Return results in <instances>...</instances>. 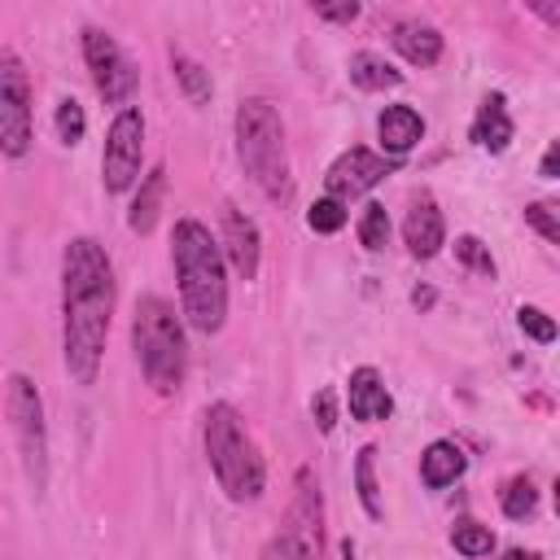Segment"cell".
<instances>
[{
    "mask_svg": "<svg viewBox=\"0 0 560 560\" xmlns=\"http://www.w3.org/2000/svg\"><path fill=\"white\" fill-rule=\"evenodd\" d=\"M114 262L96 236H74L61 249V363L74 385H96L109 319H114Z\"/></svg>",
    "mask_w": 560,
    "mask_h": 560,
    "instance_id": "6da1fadb",
    "label": "cell"
},
{
    "mask_svg": "<svg viewBox=\"0 0 560 560\" xmlns=\"http://www.w3.org/2000/svg\"><path fill=\"white\" fill-rule=\"evenodd\" d=\"M171 267L179 284V315L201 337H214L228 324V262L219 236L201 219H175L171 228Z\"/></svg>",
    "mask_w": 560,
    "mask_h": 560,
    "instance_id": "7a4b0ae2",
    "label": "cell"
},
{
    "mask_svg": "<svg viewBox=\"0 0 560 560\" xmlns=\"http://www.w3.org/2000/svg\"><path fill=\"white\" fill-rule=\"evenodd\" d=\"M201 446H206V464H210L219 490L232 503H258L262 499L267 459H262L258 442L249 438V429L232 402H210L201 411Z\"/></svg>",
    "mask_w": 560,
    "mask_h": 560,
    "instance_id": "3957f363",
    "label": "cell"
},
{
    "mask_svg": "<svg viewBox=\"0 0 560 560\" xmlns=\"http://www.w3.org/2000/svg\"><path fill=\"white\" fill-rule=\"evenodd\" d=\"M131 350H136V363H140L144 381L153 385V394H162V398L179 394V385L188 376V332H184V315H175V306L162 293L136 298Z\"/></svg>",
    "mask_w": 560,
    "mask_h": 560,
    "instance_id": "277c9868",
    "label": "cell"
},
{
    "mask_svg": "<svg viewBox=\"0 0 560 560\" xmlns=\"http://www.w3.org/2000/svg\"><path fill=\"white\" fill-rule=\"evenodd\" d=\"M236 158H241L245 175L262 188V197L289 201L293 175H289L284 122H280V109L267 96H245L236 105Z\"/></svg>",
    "mask_w": 560,
    "mask_h": 560,
    "instance_id": "5b68a950",
    "label": "cell"
},
{
    "mask_svg": "<svg viewBox=\"0 0 560 560\" xmlns=\"http://www.w3.org/2000/svg\"><path fill=\"white\" fill-rule=\"evenodd\" d=\"M4 416H9L13 438H18L26 486L35 494H44V486H48V420H44L39 385L26 372H9V381H4Z\"/></svg>",
    "mask_w": 560,
    "mask_h": 560,
    "instance_id": "8992f818",
    "label": "cell"
},
{
    "mask_svg": "<svg viewBox=\"0 0 560 560\" xmlns=\"http://www.w3.org/2000/svg\"><path fill=\"white\" fill-rule=\"evenodd\" d=\"M35 144V109H31V79L13 48H0V153L26 158Z\"/></svg>",
    "mask_w": 560,
    "mask_h": 560,
    "instance_id": "52a82bcc",
    "label": "cell"
},
{
    "mask_svg": "<svg viewBox=\"0 0 560 560\" xmlns=\"http://www.w3.org/2000/svg\"><path fill=\"white\" fill-rule=\"evenodd\" d=\"M140 166H144V114L140 105H122L105 131V149H101V184L105 192H131L140 184Z\"/></svg>",
    "mask_w": 560,
    "mask_h": 560,
    "instance_id": "ba28073f",
    "label": "cell"
},
{
    "mask_svg": "<svg viewBox=\"0 0 560 560\" xmlns=\"http://www.w3.org/2000/svg\"><path fill=\"white\" fill-rule=\"evenodd\" d=\"M83 61H88L92 88L105 105H114V109L131 105L140 74H136V61L122 52V44L105 26H83Z\"/></svg>",
    "mask_w": 560,
    "mask_h": 560,
    "instance_id": "9c48e42d",
    "label": "cell"
},
{
    "mask_svg": "<svg viewBox=\"0 0 560 560\" xmlns=\"http://www.w3.org/2000/svg\"><path fill=\"white\" fill-rule=\"evenodd\" d=\"M394 171V162L389 158H381V153H372V149H363V144H350L332 166H328V175H324V188H328V197L332 201H350V197H363L368 188H376L385 175Z\"/></svg>",
    "mask_w": 560,
    "mask_h": 560,
    "instance_id": "30bf717a",
    "label": "cell"
},
{
    "mask_svg": "<svg viewBox=\"0 0 560 560\" xmlns=\"http://www.w3.org/2000/svg\"><path fill=\"white\" fill-rule=\"evenodd\" d=\"M219 249H223V262L241 276V280H254L258 267H262V232L258 223L241 210V206H223V232H219Z\"/></svg>",
    "mask_w": 560,
    "mask_h": 560,
    "instance_id": "8fae6325",
    "label": "cell"
},
{
    "mask_svg": "<svg viewBox=\"0 0 560 560\" xmlns=\"http://www.w3.org/2000/svg\"><path fill=\"white\" fill-rule=\"evenodd\" d=\"M346 407H350L354 420H368V424L394 416V398H389V389H385V381H381V372L372 363H363V368L350 372V381H346Z\"/></svg>",
    "mask_w": 560,
    "mask_h": 560,
    "instance_id": "7c38bea8",
    "label": "cell"
},
{
    "mask_svg": "<svg viewBox=\"0 0 560 560\" xmlns=\"http://www.w3.org/2000/svg\"><path fill=\"white\" fill-rule=\"evenodd\" d=\"M402 241H407L411 258H433L446 245V223H442V210L433 206V197L411 201V210L402 219Z\"/></svg>",
    "mask_w": 560,
    "mask_h": 560,
    "instance_id": "4fadbf2b",
    "label": "cell"
},
{
    "mask_svg": "<svg viewBox=\"0 0 560 560\" xmlns=\"http://www.w3.org/2000/svg\"><path fill=\"white\" fill-rule=\"evenodd\" d=\"M376 140H381V149L389 158H402V153H411L424 140V118L411 105H402V101L398 105H385L381 118H376Z\"/></svg>",
    "mask_w": 560,
    "mask_h": 560,
    "instance_id": "5bb4252c",
    "label": "cell"
},
{
    "mask_svg": "<svg viewBox=\"0 0 560 560\" xmlns=\"http://www.w3.org/2000/svg\"><path fill=\"white\" fill-rule=\"evenodd\" d=\"M389 44H394V48L402 52V61H411V66H438V57H442V31L429 26V22H420V18L394 22Z\"/></svg>",
    "mask_w": 560,
    "mask_h": 560,
    "instance_id": "9a60e30c",
    "label": "cell"
},
{
    "mask_svg": "<svg viewBox=\"0 0 560 560\" xmlns=\"http://www.w3.org/2000/svg\"><path fill=\"white\" fill-rule=\"evenodd\" d=\"M464 468H468V455H464V446L451 442V438H433V442L424 446V455H420V481H424L429 490L455 486V481L464 477Z\"/></svg>",
    "mask_w": 560,
    "mask_h": 560,
    "instance_id": "2e32d148",
    "label": "cell"
},
{
    "mask_svg": "<svg viewBox=\"0 0 560 560\" xmlns=\"http://www.w3.org/2000/svg\"><path fill=\"white\" fill-rule=\"evenodd\" d=\"M162 197H166V166H153L149 175H140V188H136L131 210H127V228H131L136 236H149V232L158 228Z\"/></svg>",
    "mask_w": 560,
    "mask_h": 560,
    "instance_id": "e0dca14e",
    "label": "cell"
},
{
    "mask_svg": "<svg viewBox=\"0 0 560 560\" xmlns=\"http://www.w3.org/2000/svg\"><path fill=\"white\" fill-rule=\"evenodd\" d=\"M472 140L490 153H503L512 144V114H508V101L499 92H490L481 105H477V118H472Z\"/></svg>",
    "mask_w": 560,
    "mask_h": 560,
    "instance_id": "ac0fdd59",
    "label": "cell"
},
{
    "mask_svg": "<svg viewBox=\"0 0 560 560\" xmlns=\"http://www.w3.org/2000/svg\"><path fill=\"white\" fill-rule=\"evenodd\" d=\"M350 83L363 88V92H385V88H398L402 83V70H394L381 52H354L350 57Z\"/></svg>",
    "mask_w": 560,
    "mask_h": 560,
    "instance_id": "d6986e66",
    "label": "cell"
},
{
    "mask_svg": "<svg viewBox=\"0 0 560 560\" xmlns=\"http://www.w3.org/2000/svg\"><path fill=\"white\" fill-rule=\"evenodd\" d=\"M171 70H175V83L184 88V96L192 105H206L210 101V70L197 57H188L184 48H171Z\"/></svg>",
    "mask_w": 560,
    "mask_h": 560,
    "instance_id": "ffe728a7",
    "label": "cell"
},
{
    "mask_svg": "<svg viewBox=\"0 0 560 560\" xmlns=\"http://www.w3.org/2000/svg\"><path fill=\"white\" fill-rule=\"evenodd\" d=\"M354 490H359L363 512H368L372 521H381V516H385V508H381V486H376V446H372V442H368V446L359 451V459H354Z\"/></svg>",
    "mask_w": 560,
    "mask_h": 560,
    "instance_id": "44dd1931",
    "label": "cell"
},
{
    "mask_svg": "<svg viewBox=\"0 0 560 560\" xmlns=\"http://www.w3.org/2000/svg\"><path fill=\"white\" fill-rule=\"evenodd\" d=\"M262 560H324V547H315L306 534H298L293 525H284L280 534L267 538Z\"/></svg>",
    "mask_w": 560,
    "mask_h": 560,
    "instance_id": "7402d4cb",
    "label": "cell"
},
{
    "mask_svg": "<svg viewBox=\"0 0 560 560\" xmlns=\"http://www.w3.org/2000/svg\"><path fill=\"white\" fill-rule=\"evenodd\" d=\"M451 547H455L459 556H468V560H481V556L494 551V534H490V525H481V521H472V516H459V521L451 525Z\"/></svg>",
    "mask_w": 560,
    "mask_h": 560,
    "instance_id": "603a6c76",
    "label": "cell"
},
{
    "mask_svg": "<svg viewBox=\"0 0 560 560\" xmlns=\"http://www.w3.org/2000/svg\"><path fill=\"white\" fill-rule=\"evenodd\" d=\"M499 503H503V516L525 521V516H534V508H538V486H534L529 477H512V481L503 486Z\"/></svg>",
    "mask_w": 560,
    "mask_h": 560,
    "instance_id": "cb8c5ba5",
    "label": "cell"
},
{
    "mask_svg": "<svg viewBox=\"0 0 560 560\" xmlns=\"http://www.w3.org/2000/svg\"><path fill=\"white\" fill-rule=\"evenodd\" d=\"M52 127H57V140H61V144H79L83 131H88V114H83V105H79L74 96H66V101L57 105Z\"/></svg>",
    "mask_w": 560,
    "mask_h": 560,
    "instance_id": "d4e9b609",
    "label": "cell"
},
{
    "mask_svg": "<svg viewBox=\"0 0 560 560\" xmlns=\"http://www.w3.org/2000/svg\"><path fill=\"white\" fill-rule=\"evenodd\" d=\"M385 241H389V214H385V206H363V214H359V245L363 249H385Z\"/></svg>",
    "mask_w": 560,
    "mask_h": 560,
    "instance_id": "484cf974",
    "label": "cell"
},
{
    "mask_svg": "<svg viewBox=\"0 0 560 560\" xmlns=\"http://www.w3.org/2000/svg\"><path fill=\"white\" fill-rule=\"evenodd\" d=\"M455 258H459L468 271L494 280V258H490V245H481V236H459V241H455Z\"/></svg>",
    "mask_w": 560,
    "mask_h": 560,
    "instance_id": "4316f807",
    "label": "cell"
},
{
    "mask_svg": "<svg viewBox=\"0 0 560 560\" xmlns=\"http://www.w3.org/2000/svg\"><path fill=\"white\" fill-rule=\"evenodd\" d=\"M306 228H311V232H341V228H346V206L332 201V197H319V201L306 210Z\"/></svg>",
    "mask_w": 560,
    "mask_h": 560,
    "instance_id": "83f0119b",
    "label": "cell"
},
{
    "mask_svg": "<svg viewBox=\"0 0 560 560\" xmlns=\"http://www.w3.org/2000/svg\"><path fill=\"white\" fill-rule=\"evenodd\" d=\"M516 324H521V332L534 337L538 346H551V341H556V319H551L542 306H521V311H516Z\"/></svg>",
    "mask_w": 560,
    "mask_h": 560,
    "instance_id": "f1b7e54d",
    "label": "cell"
},
{
    "mask_svg": "<svg viewBox=\"0 0 560 560\" xmlns=\"http://www.w3.org/2000/svg\"><path fill=\"white\" fill-rule=\"evenodd\" d=\"M525 223H529L542 241H551V245L560 241V223H556V210H551L547 201H529V206H525Z\"/></svg>",
    "mask_w": 560,
    "mask_h": 560,
    "instance_id": "f546056e",
    "label": "cell"
},
{
    "mask_svg": "<svg viewBox=\"0 0 560 560\" xmlns=\"http://www.w3.org/2000/svg\"><path fill=\"white\" fill-rule=\"evenodd\" d=\"M311 411H315V424H319V433H332V424H337L332 389H319V394H315V402H311Z\"/></svg>",
    "mask_w": 560,
    "mask_h": 560,
    "instance_id": "4dcf8cb0",
    "label": "cell"
},
{
    "mask_svg": "<svg viewBox=\"0 0 560 560\" xmlns=\"http://www.w3.org/2000/svg\"><path fill=\"white\" fill-rule=\"evenodd\" d=\"M315 18H324V22H354V18H359V4H354V0H341V4H315Z\"/></svg>",
    "mask_w": 560,
    "mask_h": 560,
    "instance_id": "1f68e13d",
    "label": "cell"
},
{
    "mask_svg": "<svg viewBox=\"0 0 560 560\" xmlns=\"http://www.w3.org/2000/svg\"><path fill=\"white\" fill-rule=\"evenodd\" d=\"M556 166H560V144L551 140V144H547V153H542V166H538V175H542V179H556Z\"/></svg>",
    "mask_w": 560,
    "mask_h": 560,
    "instance_id": "d6a6232c",
    "label": "cell"
},
{
    "mask_svg": "<svg viewBox=\"0 0 560 560\" xmlns=\"http://www.w3.org/2000/svg\"><path fill=\"white\" fill-rule=\"evenodd\" d=\"M411 302H416V306H429V302H433V289H416Z\"/></svg>",
    "mask_w": 560,
    "mask_h": 560,
    "instance_id": "836d02e7",
    "label": "cell"
},
{
    "mask_svg": "<svg viewBox=\"0 0 560 560\" xmlns=\"http://www.w3.org/2000/svg\"><path fill=\"white\" fill-rule=\"evenodd\" d=\"M503 560H538V556H534V551H521V547H512Z\"/></svg>",
    "mask_w": 560,
    "mask_h": 560,
    "instance_id": "e575fe53",
    "label": "cell"
},
{
    "mask_svg": "<svg viewBox=\"0 0 560 560\" xmlns=\"http://www.w3.org/2000/svg\"><path fill=\"white\" fill-rule=\"evenodd\" d=\"M341 560H359V551H354V542H350V538L341 542Z\"/></svg>",
    "mask_w": 560,
    "mask_h": 560,
    "instance_id": "d590c367",
    "label": "cell"
}]
</instances>
